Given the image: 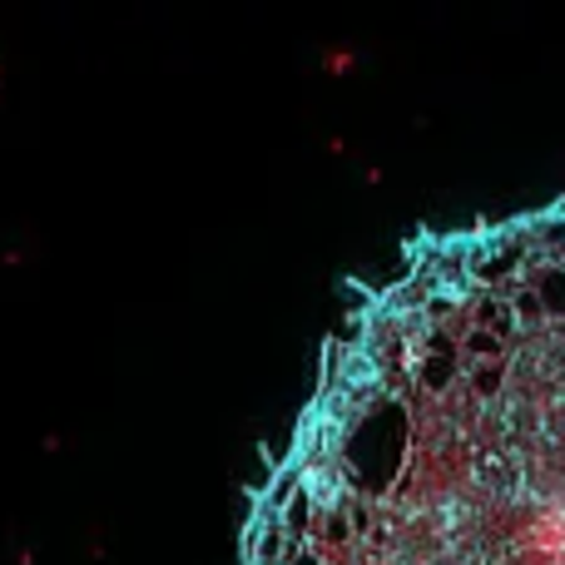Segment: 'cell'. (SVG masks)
Listing matches in <instances>:
<instances>
[{
    "label": "cell",
    "mask_w": 565,
    "mask_h": 565,
    "mask_svg": "<svg viewBox=\"0 0 565 565\" xmlns=\"http://www.w3.org/2000/svg\"><path fill=\"white\" fill-rule=\"evenodd\" d=\"M244 565H565V199L422 238L342 318Z\"/></svg>",
    "instance_id": "6da1fadb"
}]
</instances>
